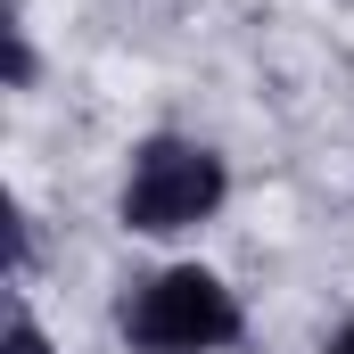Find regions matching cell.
<instances>
[{
    "label": "cell",
    "instance_id": "4",
    "mask_svg": "<svg viewBox=\"0 0 354 354\" xmlns=\"http://www.w3.org/2000/svg\"><path fill=\"white\" fill-rule=\"evenodd\" d=\"M8 354H50V338H41V322H33V313H17V322H8Z\"/></svg>",
    "mask_w": 354,
    "mask_h": 354
},
{
    "label": "cell",
    "instance_id": "3",
    "mask_svg": "<svg viewBox=\"0 0 354 354\" xmlns=\"http://www.w3.org/2000/svg\"><path fill=\"white\" fill-rule=\"evenodd\" d=\"M0 41H8V83L25 91V83H33V41H25V25L8 17V25H0Z\"/></svg>",
    "mask_w": 354,
    "mask_h": 354
},
{
    "label": "cell",
    "instance_id": "2",
    "mask_svg": "<svg viewBox=\"0 0 354 354\" xmlns=\"http://www.w3.org/2000/svg\"><path fill=\"white\" fill-rule=\"evenodd\" d=\"M231 198V174L206 140H181V132H157L132 149V174H124V223L140 239H174V231H198L214 206Z\"/></svg>",
    "mask_w": 354,
    "mask_h": 354
},
{
    "label": "cell",
    "instance_id": "1",
    "mask_svg": "<svg viewBox=\"0 0 354 354\" xmlns=\"http://www.w3.org/2000/svg\"><path fill=\"white\" fill-rule=\"evenodd\" d=\"M115 322H124V338L140 354H214L239 338V297L206 264H165V272L124 288Z\"/></svg>",
    "mask_w": 354,
    "mask_h": 354
},
{
    "label": "cell",
    "instance_id": "5",
    "mask_svg": "<svg viewBox=\"0 0 354 354\" xmlns=\"http://www.w3.org/2000/svg\"><path fill=\"white\" fill-rule=\"evenodd\" d=\"M322 354H354V322H346V330H338V338H330Z\"/></svg>",
    "mask_w": 354,
    "mask_h": 354
}]
</instances>
